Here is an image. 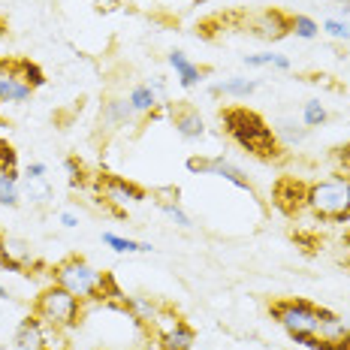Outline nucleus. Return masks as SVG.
Instances as JSON below:
<instances>
[{
    "instance_id": "nucleus-5",
    "label": "nucleus",
    "mask_w": 350,
    "mask_h": 350,
    "mask_svg": "<svg viewBox=\"0 0 350 350\" xmlns=\"http://www.w3.org/2000/svg\"><path fill=\"white\" fill-rule=\"evenodd\" d=\"M52 278H55V284H61L64 290H70L72 296H79L82 302H97V290H100V281H103V272H97V269L85 257H79V254H70V257H64L61 262L52 266Z\"/></svg>"
},
{
    "instance_id": "nucleus-32",
    "label": "nucleus",
    "mask_w": 350,
    "mask_h": 350,
    "mask_svg": "<svg viewBox=\"0 0 350 350\" xmlns=\"http://www.w3.org/2000/svg\"><path fill=\"white\" fill-rule=\"evenodd\" d=\"M46 170H49V166H46V163H40V160H36V163H27L25 175H27V178H46Z\"/></svg>"
},
{
    "instance_id": "nucleus-7",
    "label": "nucleus",
    "mask_w": 350,
    "mask_h": 350,
    "mask_svg": "<svg viewBox=\"0 0 350 350\" xmlns=\"http://www.w3.org/2000/svg\"><path fill=\"white\" fill-rule=\"evenodd\" d=\"M308 185H305L302 178H296V175H281L278 181H275L272 187V206L281 211L284 217H299L305 208H308Z\"/></svg>"
},
{
    "instance_id": "nucleus-30",
    "label": "nucleus",
    "mask_w": 350,
    "mask_h": 350,
    "mask_svg": "<svg viewBox=\"0 0 350 350\" xmlns=\"http://www.w3.org/2000/svg\"><path fill=\"white\" fill-rule=\"evenodd\" d=\"M323 31L332 36V40H350V21L341 18H326L323 21Z\"/></svg>"
},
{
    "instance_id": "nucleus-28",
    "label": "nucleus",
    "mask_w": 350,
    "mask_h": 350,
    "mask_svg": "<svg viewBox=\"0 0 350 350\" xmlns=\"http://www.w3.org/2000/svg\"><path fill=\"white\" fill-rule=\"evenodd\" d=\"M0 170L3 172H18V151L6 139H0Z\"/></svg>"
},
{
    "instance_id": "nucleus-27",
    "label": "nucleus",
    "mask_w": 350,
    "mask_h": 350,
    "mask_svg": "<svg viewBox=\"0 0 350 350\" xmlns=\"http://www.w3.org/2000/svg\"><path fill=\"white\" fill-rule=\"evenodd\" d=\"M290 33L302 36V40H314V36L320 33V25L308 16H293V21H290Z\"/></svg>"
},
{
    "instance_id": "nucleus-3",
    "label": "nucleus",
    "mask_w": 350,
    "mask_h": 350,
    "mask_svg": "<svg viewBox=\"0 0 350 350\" xmlns=\"http://www.w3.org/2000/svg\"><path fill=\"white\" fill-rule=\"evenodd\" d=\"M308 211L317 221L345 224L350 221V175H332L308 185Z\"/></svg>"
},
{
    "instance_id": "nucleus-20",
    "label": "nucleus",
    "mask_w": 350,
    "mask_h": 350,
    "mask_svg": "<svg viewBox=\"0 0 350 350\" xmlns=\"http://www.w3.org/2000/svg\"><path fill=\"white\" fill-rule=\"evenodd\" d=\"M18 202H21L18 172H3V170H0V206L16 208Z\"/></svg>"
},
{
    "instance_id": "nucleus-8",
    "label": "nucleus",
    "mask_w": 350,
    "mask_h": 350,
    "mask_svg": "<svg viewBox=\"0 0 350 350\" xmlns=\"http://www.w3.org/2000/svg\"><path fill=\"white\" fill-rule=\"evenodd\" d=\"M187 170L191 172H200V175H217V178L230 181L232 187H239V191H247L251 196H257L254 191L251 178L239 170V166H232L224 154H215V157H187Z\"/></svg>"
},
{
    "instance_id": "nucleus-21",
    "label": "nucleus",
    "mask_w": 350,
    "mask_h": 350,
    "mask_svg": "<svg viewBox=\"0 0 350 350\" xmlns=\"http://www.w3.org/2000/svg\"><path fill=\"white\" fill-rule=\"evenodd\" d=\"M21 193L27 196L31 202H36V206H46L49 200H52V185H49L46 178H27L21 181Z\"/></svg>"
},
{
    "instance_id": "nucleus-17",
    "label": "nucleus",
    "mask_w": 350,
    "mask_h": 350,
    "mask_svg": "<svg viewBox=\"0 0 350 350\" xmlns=\"http://www.w3.org/2000/svg\"><path fill=\"white\" fill-rule=\"evenodd\" d=\"M124 314H130V320H136L139 326H148L151 323V317L160 311V305H154L151 299H145V296H127L124 299Z\"/></svg>"
},
{
    "instance_id": "nucleus-25",
    "label": "nucleus",
    "mask_w": 350,
    "mask_h": 350,
    "mask_svg": "<svg viewBox=\"0 0 350 350\" xmlns=\"http://www.w3.org/2000/svg\"><path fill=\"white\" fill-rule=\"evenodd\" d=\"M245 64L247 67H275V70H290V61L284 55H245Z\"/></svg>"
},
{
    "instance_id": "nucleus-2",
    "label": "nucleus",
    "mask_w": 350,
    "mask_h": 350,
    "mask_svg": "<svg viewBox=\"0 0 350 350\" xmlns=\"http://www.w3.org/2000/svg\"><path fill=\"white\" fill-rule=\"evenodd\" d=\"M269 317L275 323H281L287 335H323V338H335L347 329L341 323V317L329 308H320V305L308 302V299H275L269 302Z\"/></svg>"
},
{
    "instance_id": "nucleus-24",
    "label": "nucleus",
    "mask_w": 350,
    "mask_h": 350,
    "mask_svg": "<svg viewBox=\"0 0 350 350\" xmlns=\"http://www.w3.org/2000/svg\"><path fill=\"white\" fill-rule=\"evenodd\" d=\"M157 206H160V211H163L166 217L175 224V227H181V230H191L193 227V221H191V215H187L185 208L178 206V200H157Z\"/></svg>"
},
{
    "instance_id": "nucleus-6",
    "label": "nucleus",
    "mask_w": 350,
    "mask_h": 350,
    "mask_svg": "<svg viewBox=\"0 0 350 350\" xmlns=\"http://www.w3.org/2000/svg\"><path fill=\"white\" fill-rule=\"evenodd\" d=\"M145 329H148L151 338H154L160 347H166V350H191L193 341H196L193 326L187 323L178 311L166 308V305H160V311L151 317V323L145 326Z\"/></svg>"
},
{
    "instance_id": "nucleus-10",
    "label": "nucleus",
    "mask_w": 350,
    "mask_h": 350,
    "mask_svg": "<svg viewBox=\"0 0 350 350\" xmlns=\"http://www.w3.org/2000/svg\"><path fill=\"white\" fill-rule=\"evenodd\" d=\"M0 266L6 269V272H16V275H31L27 269L36 266L31 247L25 242H18V239L6 236V232H0Z\"/></svg>"
},
{
    "instance_id": "nucleus-15",
    "label": "nucleus",
    "mask_w": 350,
    "mask_h": 350,
    "mask_svg": "<svg viewBox=\"0 0 350 350\" xmlns=\"http://www.w3.org/2000/svg\"><path fill=\"white\" fill-rule=\"evenodd\" d=\"M257 88H260L257 79L232 76V79H227V82L211 85V88H208V94H211V97H236V100H245V97H251V94L257 91Z\"/></svg>"
},
{
    "instance_id": "nucleus-11",
    "label": "nucleus",
    "mask_w": 350,
    "mask_h": 350,
    "mask_svg": "<svg viewBox=\"0 0 350 350\" xmlns=\"http://www.w3.org/2000/svg\"><path fill=\"white\" fill-rule=\"evenodd\" d=\"M97 187L100 193H103V202H142L145 200V191L139 185H133V181L121 178V175H100L97 178Z\"/></svg>"
},
{
    "instance_id": "nucleus-36",
    "label": "nucleus",
    "mask_w": 350,
    "mask_h": 350,
    "mask_svg": "<svg viewBox=\"0 0 350 350\" xmlns=\"http://www.w3.org/2000/svg\"><path fill=\"white\" fill-rule=\"evenodd\" d=\"M136 350H166V347H160V345H157V341H154V338H148V341H145V345H139V347H136Z\"/></svg>"
},
{
    "instance_id": "nucleus-23",
    "label": "nucleus",
    "mask_w": 350,
    "mask_h": 350,
    "mask_svg": "<svg viewBox=\"0 0 350 350\" xmlns=\"http://www.w3.org/2000/svg\"><path fill=\"white\" fill-rule=\"evenodd\" d=\"M272 130H275V136H278V142L284 145V148H290V145H299V142L305 139V133H308V127H299L296 121H287V118H281Z\"/></svg>"
},
{
    "instance_id": "nucleus-4",
    "label": "nucleus",
    "mask_w": 350,
    "mask_h": 350,
    "mask_svg": "<svg viewBox=\"0 0 350 350\" xmlns=\"http://www.w3.org/2000/svg\"><path fill=\"white\" fill-rule=\"evenodd\" d=\"M82 311L85 302L79 296H72L70 290H64L61 284H49L33 299V314L46 326H55V329H76L82 323Z\"/></svg>"
},
{
    "instance_id": "nucleus-34",
    "label": "nucleus",
    "mask_w": 350,
    "mask_h": 350,
    "mask_svg": "<svg viewBox=\"0 0 350 350\" xmlns=\"http://www.w3.org/2000/svg\"><path fill=\"white\" fill-rule=\"evenodd\" d=\"M61 224H64L67 230H76V227H79V217L72 215V211H64V215H61Z\"/></svg>"
},
{
    "instance_id": "nucleus-13",
    "label": "nucleus",
    "mask_w": 350,
    "mask_h": 350,
    "mask_svg": "<svg viewBox=\"0 0 350 350\" xmlns=\"http://www.w3.org/2000/svg\"><path fill=\"white\" fill-rule=\"evenodd\" d=\"M16 347L18 350H46V323L40 317L27 314L16 329Z\"/></svg>"
},
{
    "instance_id": "nucleus-35",
    "label": "nucleus",
    "mask_w": 350,
    "mask_h": 350,
    "mask_svg": "<svg viewBox=\"0 0 350 350\" xmlns=\"http://www.w3.org/2000/svg\"><path fill=\"white\" fill-rule=\"evenodd\" d=\"M335 160H341V163L350 166V145L347 148H335Z\"/></svg>"
},
{
    "instance_id": "nucleus-22",
    "label": "nucleus",
    "mask_w": 350,
    "mask_h": 350,
    "mask_svg": "<svg viewBox=\"0 0 350 350\" xmlns=\"http://www.w3.org/2000/svg\"><path fill=\"white\" fill-rule=\"evenodd\" d=\"M103 242L112 247L115 254H151V251H154L148 242H133V239L115 236V232H103Z\"/></svg>"
},
{
    "instance_id": "nucleus-1",
    "label": "nucleus",
    "mask_w": 350,
    "mask_h": 350,
    "mask_svg": "<svg viewBox=\"0 0 350 350\" xmlns=\"http://www.w3.org/2000/svg\"><path fill=\"white\" fill-rule=\"evenodd\" d=\"M221 127L245 154L262 160V163H281L287 160V148L278 142L275 130L266 124L260 112L247 106H227L221 109Z\"/></svg>"
},
{
    "instance_id": "nucleus-39",
    "label": "nucleus",
    "mask_w": 350,
    "mask_h": 350,
    "mask_svg": "<svg viewBox=\"0 0 350 350\" xmlns=\"http://www.w3.org/2000/svg\"><path fill=\"white\" fill-rule=\"evenodd\" d=\"M106 350H112V347H106Z\"/></svg>"
},
{
    "instance_id": "nucleus-18",
    "label": "nucleus",
    "mask_w": 350,
    "mask_h": 350,
    "mask_svg": "<svg viewBox=\"0 0 350 350\" xmlns=\"http://www.w3.org/2000/svg\"><path fill=\"white\" fill-rule=\"evenodd\" d=\"M127 103L133 109V115H151L160 106V97L151 85H136L133 91L127 94Z\"/></svg>"
},
{
    "instance_id": "nucleus-29",
    "label": "nucleus",
    "mask_w": 350,
    "mask_h": 350,
    "mask_svg": "<svg viewBox=\"0 0 350 350\" xmlns=\"http://www.w3.org/2000/svg\"><path fill=\"white\" fill-rule=\"evenodd\" d=\"M67 329H55V326H46V350H70Z\"/></svg>"
},
{
    "instance_id": "nucleus-37",
    "label": "nucleus",
    "mask_w": 350,
    "mask_h": 350,
    "mask_svg": "<svg viewBox=\"0 0 350 350\" xmlns=\"http://www.w3.org/2000/svg\"><path fill=\"white\" fill-rule=\"evenodd\" d=\"M0 299H6V287H3V284H0Z\"/></svg>"
},
{
    "instance_id": "nucleus-31",
    "label": "nucleus",
    "mask_w": 350,
    "mask_h": 350,
    "mask_svg": "<svg viewBox=\"0 0 350 350\" xmlns=\"http://www.w3.org/2000/svg\"><path fill=\"white\" fill-rule=\"evenodd\" d=\"M67 170H70V181H72V187H76V185H85V166L79 163L76 157H70V160H67Z\"/></svg>"
},
{
    "instance_id": "nucleus-33",
    "label": "nucleus",
    "mask_w": 350,
    "mask_h": 350,
    "mask_svg": "<svg viewBox=\"0 0 350 350\" xmlns=\"http://www.w3.org/2000/svg\"><path fill=\"white\" fill-rule=\"evenodd\" d=\"M332 347H335V350H350V329H345L341 335H335V338H332Z\"/></svg>"
},
{
    "instance_id": "nucleus-14",
    "label": "nucleus",
    "mask_w": 350,
    "mask_h": 350,
    "mask_svg": "<svg viewBox=\"0 0 350 350\" xmlns=\"http://www.w3.org/2000/svg\"><path fill=\"white\" fill-rule=\"evenodd\" d=\"M170 67L175 70V76H178V85L181 88H196V85L202 82V76L208 72L206 67H196L191 57H187L185 52H178V49L170 52Z\"/></svg>"
},
{
    "instance_id": "nucleus-9",
    "label": "nucleus",
    "mask_w": 350,
    "mask_h": 350,
    "mask_svg": "<svg viewBox=\"0 0 350 350\" xmlns=\"http://www.w3.org/2000/svg\"><path fill=\"white\" fill-rule=\"evenodd\" d=\"M170 118H172V127L178 130L181 139H202V133H206V121H202L200 109H196L191 100L170 103Z\"/></svg>"
},
{
    "instance_id": "nucleus-26",
    "label": "nucleus",
    "mask_w": 350,
    "mask_h": 350,
    "mask_svg": "<svg viewBox=\"0 0 350 350\" xmlns=\"http://www.w3.org/2000/svg\"><path fill=\"white\" fill-rule=\"evenodd\" d=\"M329 115H326V106L320 103V100H308V103L302 106V124L305 127H320Z\"/></svg>"
},
{
    "instance_id": "nucleus-19",
    "label": "nucleus",
    "mask_w": 350,
    "mask_h": 350,
    "mask_svg": "<svg viewBox=\"0 0 350 350\" xmlns=\"http://www.w3.org/2000/svg\"><path fill=\"white\" fill-rule=\"evenodd\" d=\"M33 88L27 82H21L16 76H0V103H25L31 100Z\"/></svg>"
},
{
    "instance_id": "nucleus-38",
    "label": "nucleus",
    "mask_w": 350,
    "mask_h": 350,
    "mask_svg": "<svg viewBox=\"0 0 350 350\" xmlns=\"http://www.w3.org/2000/svg\"><path fill=\"white\" fill-rule=\"evenodd\" d=\"M0 350H10V347H0Z\"/></svg>"
},
{
    "instance_id": "nucleus-16",
    "label": "nucleus",
    "mask_w": 350,
    "mask_h": 350,
    "mask_svg": "<svg viewBox=\"0 0 350 350\" xmlns=\"http://www.w3.org/2000/svg\"><path fill=\"white\" fill-rule=\"evenodd\" d=\"M130 118H133V109H130L127 100H106L103 109H100V124L109 130L127 127Z\"/></svg>"
},
{
    "instance_id": "nucleus-12",
    "label": "nucleus",
    "mask_w": 350,
    "mask_h": 350,
    "mask_svg": "<svg viewBox=\"0 0 350 350\" xmlns=\"http://www.w3.org/2000/svg\"><path fill=\"white\" fill-rule=\"evenodd\" d=\"M290 21L293 16H284L281 10H266L257 21H251V33L262 36V40H281L290 33Z\"/></svg>"
}]
</instances>
